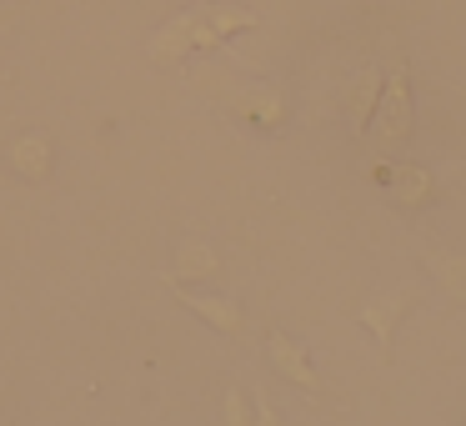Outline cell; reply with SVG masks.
I'll list each match as a JSON object with an SVG mask.
<instances>
[{
	"label": "cell",
	"instance_id": "2e32d148",
	"mask_svg": "<svg viewBox=\"0 0 466 426\" xmlns=\"http://www.w3.org/2000/svg\"><path fill=\"white\" fill-rule=\"evenodd\" d=\"M0 81H11V76H5V66H0Z\"/></svg>",
	"mask_w": 466,
	"mask_h": 426
},
{
	"label": "cell",
	"instance_id": "52a82bcc",
	"mask_svg": "<svg viewBox=\"0 0 466 426\" xmlns=\"http://www.w3.org/2000/svg\"><path fill=\"white\" fill-rule=\"evenodd\" d=\"M191 25H196V5H191V11H181V15H171V21L146 41V56H151L156 66H181L186 56L196 51V46H191Z\"/></svg>",
	"mask_w": 466,
	"mask_h": 426
},
{
	"label": "cell",
	"instance_id": "277c9868",
	"mask_svg": "<svg viewBox=\"0 0 466 426\" xmlns=\"http://www.w3.org/2000/svg\"><path fill=\"white\" fill-rule=\"evenodd\" d=\"M161 281H166V291H171L191 316H201L211 331H221V336H246V311H241V301H231V296H216V291H191L186 281H171V276H161Z\"/></svg>",
	"mask_w": 466,
	"mask_h": 426
},
{
	"label": "cell",
	"instance_id": "9a60e30c",
	"mask_svg": "<svg viewBox=\"0 0 466 426\" xmlns=\"http://www.w3.org/2000/svg\"><path fill=\"white\" fill-rule=\"evenodd\" d=\"M251 426H281V411L271 406L266 391H251Z\"/></svg>",
	"mask_w": 466,
	"mask_h": 426
},
{
	"label": "cell",
	"instance_id": "30bf717a",
	"mask_svg": "<svg viewBox=\"0 0 466 426\" xmlns=\"http://www.w3.org/2000/svg\"><path fill=\"white\" fill-rule=\"evenodd\" d=\"M51 156H56V146L46 131H25L11 141V166L25 181H46V176H51Z\"/></svg>",
	"mask_w": 466,
	"mask_h": 426
},
{
	"label": "cell",
	"instance_id": "9c48e42d",
	"mask_svg": "<svg viewBox=\"0 0 466 426\" xmlns=\"http://www.w3.org/2000/svg\"><path fill=\"white\" fill-rule=\"evenodd\" d=\"M211 276H221V256H216V246L206 241V236H186V241L176 246L171 281H211Z\"/></svg>",
	"mask_w": 466,
	"mask_h": 426
},
{
	"label": "cell",
	"instance_id": "5b68a950",
	"mask_svg": "<svg viewBox=\"0 0 466 426\" xmlns=\"http://www.w3.org/2000/svg\"><path fill=\"white\" fill-rule=\"evenodd\" d=\"M266 356H271V366L286 376L291 386H301L306 396H316L321 401L326 396V381H321V371H316V361H311V351H306L296 336H286V331H271L266 336Z\"/></svg>",
	"mask_w": 466,
	"mask_h": 426
},
{
	"label": "cell",
	"instance_id": "6da1fadb",
	"mask_svg": "<svg viewBox=\"0 0 466 426\" xmlns=\"http://www.w3.org/2000/svg\"><path fill=\"white\" fill-rule=\"evenodd\" d=\"M366 136H371L381 151H401L416 136V96H411V71H406V66H391V71H386L381 101H376V116H371V131Z\"/></svg>",
	"mask_w": 466,
	"mask_h": 426
},
{
	"label": "cell",
	"instance_id": "5bb4252c",
	"mask_svg": "<svg viewBox=\"0 0 466 426\" xmlns=\"http://www.w3.org/2000/svg\"><path fill=\"white\" fill-rule=\"evenodd\" d=\"M191 46H196V51H221V46H226V36H216V31H211V21H206V15H201V5H196Z\"/></svg>",
	"mask_w": 466,
	"mask_h": 426
},
{
	"label": "cell",
	"instance_id": "8992f818",
	"mask_svg": "<svg viewBox=\"0 0 466 426\" xmlns=\"http://www.w3.org/2000/svg\"><path fill=\"white\" fill-rule=\"evenodd\" d=\"M376 181L391 186V201L401 211H426L436 201V176L421 161H386V166H376Z\"/></svg>",
	"mask_w": 466,
	"mask_h": 426
},
{
	"label": "cell",
	"instance_id": "3957f363",
	"mask_svg": "<svg viewBox=\"0 0 466 426\" xmlns=\"http://www.w3.org/2000/svg\"><path fill=\"white\" fill-rule=\"evenodd\" d=\"M226 106H231V116H241L246 126H256V131H281V126L291 121L286 91L281 86H266V81H251V86H241V91H231Z\"/></svg>",
	"mask_w": 466,
	"mask_h": 426
},
{
	"label": "cell",
	"instance_id": "8fae6325",
	"mask_svg": "<svg viewBox=\"0 0 466 426\" xmlns=\"http://www.w3.org/2000/svg\"><path fill=\"white\" fill-rule=\"evenodd\" d=\"M426 271L451 301H466V251H426Z\"/></svg>",
	"mask_w": 466,
	"mask_h": 426
},
{
	"label": "cell",
	"instance_id": "7c38bea8",
	"mask_svg": "<svg viewBox=\"0 0 466 426\" xmlns=\"http://www.w3.org/2000/svg\"><path fill=\"white\" fill-rule=\"evenodd\" d=\"M201 15L211 21L216 36H241V31H256V11H246V5H201Z\"/></svg>",
	"mask_w": 466,
	"mask_h": 426
},
{
	"label": "cell",
	"instance_id": "7a4b0ae2",
	"mask_svg": "<svg viewBox=\"0 0 466 426\" xmlns=\"http://www.w3.org/2000/svg\"><path fill=\"white\" fill-rule=\"evenodd\" d=\"M411 301H416L411 286H396V291H386V296H366V301H361L356 321L371 331V341H376V351H381V356L396 351V331H401V321H406V311H411Z\"/></svg>",
	"mask_w": 466,
	"mask_h": 426
},
{
	"label": "cell",
	"instance_id": "ba28073f",
	"mask_svg": "<svg viewBox=\"0 0 466 426\" xmlns=\"http://www.w3.org/2000/svg\"><path fill=\"white\" fill-rule=\"evenodd\" d=\"M381 86H386V71L381 66H361L346 91V116H351V131L366 136L371 131V116H376V101H381Z\"/></svg>",
	"mask_w": 466,
	"mask_h": 426
},
{
	"label": "cell",
	"instance_id": "4fadbf2b",
	"mask_svg": "<svg viewBox=\"0 0 466 426\" xmlns=\"http://www.w3.org/2000/svg\"><path fill=\"white\" fill-rule=\"evenodd\" d=\"M221 416H226V426H251V396H246L241 386H231V391H226Z\"/></svg>",
	"mask_w": 466,
	"mask_h": 426
}]
</instances>
